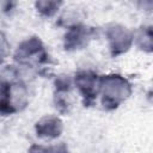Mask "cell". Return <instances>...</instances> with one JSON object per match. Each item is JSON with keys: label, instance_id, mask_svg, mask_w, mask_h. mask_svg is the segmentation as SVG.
<instances>
[{"label": "cell", "instance_id": "1", "mask_svg": "<svg viewBox=\"0 0 153 153\" xmlns=\"http://www.w3.org/2000/svg\"><path fill=\"white\" fill-rule=\"evenodd\" d=\"M102 104L106 110L116 109L131 94L129 81L120 74H108L99 78Z\"/></svg>", "mask_w": 153, "mask_h": 153}, {"label": "cell", "instance_id": "2", "mask_svg": "<svg viewBox=\"0 0 153 153\" xmlns=\"http://www.w3.org/2000/svg\"><path fill=\"white\" fill-rule=\"evenodd\" d=\"M26 86L19 80H2L0 111L4 116L23 110L29 100Z\"/></svg>", "mask_w": 153, "mask_h": 153}, {"label": "cell", "instance_id": "3", "mask_svg": "<svg viewBox=\"0 0 153 153\" xmlns=\"http://www.w3.org/2000/svg\"><path fill=\"white\" fill-rule=\"evenodd\" d=\"M14 60L22 65L32 66L33 63L47 62L48 54L42 41L37 37H31L19 44V47L14 51Z\"/></svg>", "mask_w": 153, "mask_h": 153}, {"label": "cell", "instance_id": "4", "mask_svg": "<svg viewBox=\"0 0 153 153\" xmlns=\"http://www.w3.org/2000/svg\"><path fill=\"white\" fill-rule=\"evenodd\" d=\"M105 35L112 56L121 55L129 50L134 42V35L123 25L111 23L106 26Z\"/></svg>", "mask_w": 153, "mask_h": 153}, {"label": "cell", "instance_id": "5", "mask_svg": "<svg viewBox=\"0 0 153 153\" xmlns=\"http://www.w3.org/2000/svg\"><path fill=\"white\" fill-rule=\"evenodd\" d=\"M74 84L84 98L85 105L92 103L99 93V78L92 71H80L74 76Z\"/></svg>", "mask_w": 153, "mask_h": 153}, {"label": "cell", "instance_id": "6", "mask_svg": "<svg viewBox=\"0 0 153 153\" xmlns=\"http://www.w3.org/2000/svg\"><path fill=\"white\" fill-rule=\"evenodd\" d=\"M94 30L82 24H73L65 35V49L75 50L85 47L92 38Z\"/></svg>", "mask_w": 153, "mask_h": 153}, {"label": "cell", "instance_id": "7", "mask_svg": "<svg viewBox=\"0 0 153 153\" xmlns=\"http://www.w3.org/2000/svg\"><path fill=\"white\" fill-rule=\"evenodd\" d=\"M35 128L37 136L43 139H56L63 130V123L57 116L47 115L36 123Z\"/></svg>", "mask_w": 153, "mask_h": 153}, {"label": "cell", "instance_id": "8", "mask_svg": "<svg viewBox=\"0 0 153 153\" xmlns=\"http://www.w3.org/2000/svg\"><path fill=\"white\" fill-rule=\"evenodd\" d=\"M136 45L147 53H153V27L141 26L134 35Z\"/></svg>", "mask_w": 153, "mask_h": 153}, {"label": "cell", "instance_id": "9", "mask_svg": "<svg viewBox=\"0 0 153 153\" xmlns=\"http://www.w3.org/2000/svg\"><path fill=\"white\" fill-rule=\"evenodd\" d=\"M61 5H62L61 1H53V0H38L35 2V7L37 8V11L45 17L54 16Z\"/></svg>", "mask_w": 153, "mask_h": 153}, {"label": "cell", "instance_id": "10", "mask_svg": "<svg viewBox=\"0 0 153 153\" xmlns=\"http://www.w3.org/2000/svg\"><path fill=\"white\" fill-rule=\"evenodd\" d=\"M29 153H67V148L65 145H60V146H55V147L32 145L29 149Z\"/></svg>", "mask_w": 153, "mask_h": 153}, {"label": "cell", "instance_id": "11", "mask_svg": "<svg viewBox=\"0 0 153 153\" xmlns=\"http://www.w3.org/2000/svg\"><path fill=\"white\" fill-rule=\"evenodd\" d=\"M55 85H56V90L57 92H67L71 90V86H72V81H71V78L68 75H60L57 76L56 81H55Z\"/></svg>", "mask_w": 153, "mask_h": 153}]
</instances>
